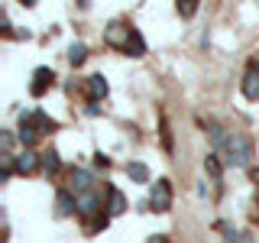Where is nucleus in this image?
<instances>
[{"mask_svg":"<svg viewBox=\"0 0 259 243\" xmlns=\"http://www.w3.org/2000/svg\"><path fill=\"white\" fill-rule=\"evenodd\" d=\"M227 162H233V166H249V159H253V146H249L246 136L233 133L230 140H227Z\"/></svg>","mask_w":259,"mask_h":243,"instance_id":"obj_1","label":"nucleus"},{"mask_svg":"<svg viewBox=\"0 0 259 243\" xmlns=\"http://www.w3.org/2000/svg\"><path fill=\"white\" fill-rule=\"evenodd\" d=\"M149 205L156 211H168V208H172V188H168V182H156V185H152Z\"/></svg>","mask_w":259,"mask_h":243,"instance_id":"obj_2","label":"nucleus"},{"mask_svg":"<svg viewBox=\"0 0 259 243\" xmlns=\"http://www.w3.org/2000/svg\"><path fill=\"white\" fill-rule=\"evenodd\" d=\"M39 166H42V159H39L36 152H29V149H23L20 156H16V162H13V169H16L20 175H29V172H36Z\"/></svg>","mask_w":259,"mask_h":243,"instance_id":"obj_3","label":"nucleus"},{"mask_svg":"<svg viewBox=\"0 0 259 243\" xmlns=\"http://www.w3.org/2000/svg\"><path fill=\"white\" fill-rule=\"evenodd\" d=\"M243 94H246L249 101H259V68L256 65H249L246 78H243Z\"/></svg>","mask_w":259,"mask_h":243,"instance_id":"obj_4","label":"nucleus"},{"mask_svg":"<svg viewBox=\"0 0 259 243\" xmlns=\"http://www.w3.org/2000/svg\"><path fill=\"white\" fill-rule=\"evenodd\" d=\"M52 68H36V75H32V94H46V88L52 85Z\"/></svg>","mask_w":259,"mask_h":243,"instance_id":"obj_5","label":"nucleus"},{"mask_svg":"<svg viewBox=\"0 0 259 243\" xmlns=\"http://www.w3.org/2000/svg\"><path fill=\"white\" fill-rule=\"evenodd\" d=\"M88 97H91L94 104L101 101V97H107V81H104L101 75H91V78H88Z\"/></svg>","mask_w":259,"mask_h":243,"instance_id":"obj_6","label":"nucleus"},{"mask_svg":"<svg viewBox=\"0 0 259 243\" xmlns=\"http://www.w3.org/2000/svg\"><path fill=\"white\" fill-rule=\"evenodd\" d=\"M130 32H133V29H123L120 23H110V29H107V43H110V46H123V49H126Z\"/></svg>","mask_w":259,"mask_h":243,"instance_id":"obj_7","label":"nucleus"},{"mask_svg":"<svg viewBox=\"0 0 259 243\" xmlns=\"http://www.w3.org/2000/svg\"><path fill=\"white\" fill-rule=\"evenodd\" d=\"M71 188H75L78 194H88V188H91V172L75 169V172H71Z\"/></svg>","mask_w":259,"mask_h":243,"instance_id":"obj_8","label":"nucleus"},{"mask_svg":"<svg viewBox=\"0 0 259 243\" xmlns=\"http://www.w3.org/2000/svg\"><path fill=\"white\" fill-rule=\"evenodd\" d=\"M107 198H110V214H123L126 211V201H123V194H120L117 188H107Z\"/></svg>","mask_w":259,"mask_h":243,"instance_id":"obj_9","label":"nucleus"},{"mask_svg":"<svg viewBox=\"0 0 259 243\" xmlns=\"http://www.w3.org/2000/svg\"><path fill=\"white\" fill-rule=\"evenodd\" d=\"M75 211H78V201H71L68 191H59V214L68 217V214H75Z\"/></svg>","mask_w":259,"mask_h":243,"instance_id":"obj_10","label":"nucleus"},{"mask_svg":"<svg viewBox=\"0 0 259 243\" xmlns=\"http://www.w3.org/2000/svg\"><path fill=\"white\" fill-rule=\"evenodd\" d=\"M126 52H130V55H136V59H140V55L146 52V43H143V36H140V32H136V29L130 32V43H126Z\"/></svg>","mask_w":259,"mask_h":243,"instance_id":"obj_11","label":"nucleus"},{"mask_svg":"<svg viewBox=\"0 0 259 243\" xmlns=\"http://www.w3.org/2000/svg\"><path fill=\"white\" fill-rule=\"evenodd\" d=\"M97 205H101V201H97L94 194H78V211L81 214H94Z\"/></svg>","mask_w":259,"mask_h":243,"instance_id":"obj_12","label":"nucleus"},{"mask_svg":"<svg viewBox=\"0 0 259 243\" xmlns=\"http://www.w3.org/2000/svg\"><path fill=\"white\" fill-rule=\"evenodd\" d=\"M126 175L133 178V182H146V178H149V169H146L143 162H130V166H126Z\"/></svg>","mask_w":259,"mask_h":243,"instance_id":"obj_13","label":"nucleus"},{"mask_svg":"<svg viewBox=\"0 0 259 243\" xmlns=\"http://www.w3.org/2000/svg\"><path fill=\"white\" fill-rule=\"evenodd\" d=\"M36 140H39L36 127H32V124H23V127H20V143H23V146H32Z\"/></svg>","mask_w":259,"mask_h":243,"instance_id":"obj_14","label":"nucleus"},{"mask_svg":"<svg viewBox=\"0 0 259 243\" xmlns=\"http://www.w3.org/2000/svg\"><path fill=\"white\" fill-rule=\"evenodd\" d=\"M84 55H88V46H84V43H75V46L68 49V59H71V65H81V62H84Z\"/></svg>","mask_w":259,"mask_h":243,"instance_id":"obj_15","label":"nucleus"},{"mask_svg":"<svg viewBox=\"0 0 259 243\" xmlns=\"http://www.w3.org/2000/svg\"><path fill=\"white\" fill-rule=\"evenodd\" d=\"M59 166H62V162H59V156H55V152H46V156H42V172L52 175V172H59Z\"/></svg>","mask_w":259,"mask_h":243,"instance_id":"obj_16","label":"nucleus"},{"mask_svg":"<svg viewBox=\"0 0 259 243\" xmlns=\"http://www.w3.org/2000/svg\"><path fill=\"white\" fill-rule=\"evenodd\" d=\"M204 166H207V172L214 175V182H221V162H217V156H207Z\"/></svg>","mask_w":259,"mask_h":243,"instance_id":"obj_17","label":"nucleus"},{"mask_svg":"<svg viewBox=\"0 0 259 243\" xmlns=\"http://www.w3.org/2000/svg\"><path fill=\"white\" fill-rule=\"evenodd\" d=\"M178 13L191 16V13H194V0H185V4H178Z\"/></svg>","mask_w":259,"mask_h":243,"instance_id":"obj_18","label":"nucleus"},{"mask_svg":"<svg viewBox=\"0 0 259 243\" xmlns=\"http://www.w3.org/2000/svg\"><path fill=\"white\" fill-rule=\"evenodd\" d=\"M101 227H107V214H97V217H94L91 230H101Z\"/></svg>","mask_w":259,"mask_h":243,"instance_id":"obj_19","label":"nucleus"}]
</instances>
